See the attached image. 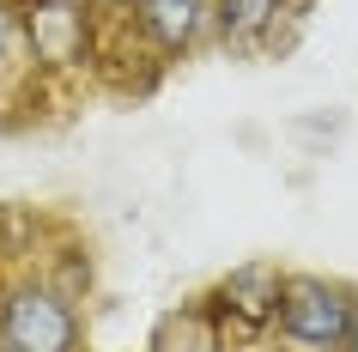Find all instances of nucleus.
I'll return each mask as SVG.
<instances>
[{"mask_svg":"<svg viewBox=\"0 0 358 352\" xmlns=\"http://www.w3.org/2000/svg\"><path fill=\"white\" fill-rule=\"evenodd\" d=\"M0 352H79L73 297L55 286H19L0 304Z\"/></svg>","mask_w":358,"mask_h":352,"instance_id":"f257e3e1","label":"nucleus"},{"mask_svg":"<svg viewBox=\"0 0 358 352\" xmlns=\"http://www.w3.org/2000/svg\"><path fill=\"white\" fill-rule=\"evenodd\" d=\"M352 310H358V297L346 292V286H334V279H285L280 316H273V322H280V334L292 346H303V352H340Z\"/></svg>","mask_w":358,"mask_h":352,"instance_id":"f03ea898","label":"nucleus"},{"mask_svg":"<svg viewBox=\"0 0 358 352\" xmlns=\"http://www.w3.org/2000/svg\"><path fill=\"white\" fill-rule=\"evenodd\" d=\"M19 31H24V43L37 49V61L67 67V61L85 55V6H79V0H24L19 6Z\"/></svg>","mask_w":358,"mask_h":352,"instance_id":"7ed1b4c3","label":"nucleus"},{"mask_svg":"<svg viewBox=\"0 0 358 352\" xmlns=\"http://www.w3.org/2000/svg\"><path fill=\"white\" fill-rule=\"evenodd\" d=\"M134 13L164 55H182L213 31V0H134Z\"/></svg>","mask_w":358,"mask_h":352,"instance_id":"20e7f679","label":"nucleus"},{"mask_svg":"<svg viewBox=\"0 0 358 352\" xmlns=\"http://www.w3.org/2000/svg\"><path fill=\"white\" fill-rule=\"evenodd\" d=\"M280 292H285V279H280V267H267V261H249V267L225 274V286H219L225 310L237 316L243 328H267V322L280 316Z\"/></svg>","mask_w":358,"mask_h":352,"instance_id":"39448f33","label":"nucleus"},{"mask_svg":"<svg viewBox=\"0 0 358 352\" xmlns=\"http://www.w3.org/2000/svg\"><path fill=\"white\" fill-rule=\"evenodd\" d=\"M285 0H213V31L225 43H255L280 24Z\"/></svg>","mask_w":358,"mask_h":352,"instance_id":"423d86ee","label":"nucleus"},{"mask_svg":"<svg viewBox=\"0 0 358 352\" xmlns=\"http://www.w3.org/2000/svg\"><path fill=\"white\" fill-rule=\"evenodd\" d=\"M19 49H24V31H19V13L13 6H0V73L19 61Z\"/></svg>","mask_w":358,"mask_h":352,"instance_id":"0eeeda50","label":"nucleus"},{"mask_svg":"<svg viewBox=\"0 0 358 352\" xmlns=\"http://www.w3.org/2000/svg\"><path fill=\"white\" fill-rule=\"evenodd\" d=\"M340 352H358V310H352V322H346V340H340Z\"/></svg>","mask_w":358,"mask_h":352,"instance_id":"6e6552de","label":"nucleus"}]
</instances>
